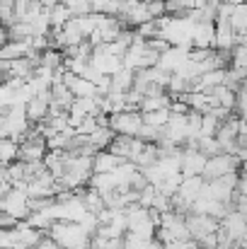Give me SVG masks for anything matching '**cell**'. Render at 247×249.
<instances>
[{
	"label": "cell",
	"instance_id": "1",
	"mask_svg": "<svg viewBox=\"0 0 247 249\" xmlns=\"http://www.w3.org/2000/svg\"><path fill=\"white\" fill-rule=\"evenodd\" d=\"M49 240L58 249H87L90 235L82 230L78 223H54L49 228Z\"/></svg>",
	"mask_w": 247,
	"mask_h": 249
},
{
	"label": "cell",
	"instance_id": "2",
	"mask_svg": "<svg viewBox=\"0 0 247 249\" xmlns=\"http://www.w3.org/2000/svg\"><path fill=\"white\" fill-rule=\"evenodd\" d=\"M141 126H143L141 111H119V114L107 116V128H109L114 136L136 138L138 131H141Z\"/></svg>",
	"mask_w": 247,
	"mask_h": 249
},
{
	"label": "cell",
	"instance_id": "3",
	"mask_svg": "<svg viewBox=\"0 0 247 249\" xmlns=\"http://www.w3.org/2000/svg\"><path fill=\"white\" fill-rule=\"evenodd\" d=\"M2 198V215H7V218H12V220H24L27 215H29V198H27V194L22 191V189H17V186H12L5 196H0Z\"/></svg>",
	"mask_w": 247,
	"mask_h": 249
},
{
	"label": "cell",
	"instance_id": "4",
	"mask_svg": "<svg viewBox=\"0 0 247 249\" xmlns=\"http://www.w3.org/2000/svg\"><path fill=\"white\" fill-rule=\"evenodd\" d=\"M240 165H243V162H240L235 155H226V153H221V155L206 158V165H204L201 177L211 181V179H218V177H226V174L240 172Z\"/></svg>",
	"mask_w": 247,
	"mask_h": 249
},
{
	"label": "cell",
	"instance_id": "5",
	"mask_svg": "<svg viewBox=\"0 0 247 249\" xmlns=\"http://www.w3.org/2000/svg\"><path fill=\"white\" fill-rule=\"evenodd\" d=\"M204 165H206V158L194 145H187L182 150V158H179V174L182 177H201Z\"/></svg>",
	"mask_w": 247,
	"mask_h": 249
},
{
	"label": "cell",
	"instance_id": "6",
	"mask_svg": "<svg viewBox=\"0 0 247 249\" xmlns=\"http://www.w3.org/2000/svg\"><path fill=\"white\" fill-rule=\"evenodd\" d=\"M49 107H51V99H49V89L32 97L27 104H24V116L29 124H41L46 116H49Z\"/></svg>",
	"mask_w": 247,
	"mask_h": 249
},
{
	"label": "cell",
	"instance_id": "7",
	"mask_svg": "<svg viewBox=\"0 0 247 249\" xmlns=\"http://www.w3.org/2000/svg\"><path fill=\"white\" fill-rule=\"evenodd\" d=\"M213 22H196L191 32V49L211 51L213 49Z\"/></svg>",
	"mask_w": 247,
	"mask_h": 249
},
{
	"label": "cell",
	"instance_id": "8",
	"mask_svg": "<svg viewBox=\"0 0 247 249\" xmlns=\"http://www.w3.org/2000/svg\"><path fill=\"white\" fill-rule=\"evenodd\" d=\"M124 160L112 155L109 150H99L92 155V174H107V172H114L116 167L121 165Z\"/></svg>",
	"mask_w": 247,
	"mask_h": 249
},
{
	"label": "cell",
	"instance_id": "9",
	"mask_svg": "<svg viewBox=\"0 0 247 249\" xmlns=\"http://www.w3.org/2000/svg\"><path fill=\"white\" fill-rule=\"evenodd\" d=\"M71 19V12H68V7L63 5V2H58V5H54L51 10H49V24H51V32H58V29H63V24Z\"/></svg>",
	"mask_w": 247,
	"mask_h": 249
},
{
	"label": "cell",
	"instance_id": "10",
	"mask_svg": "<svg viewBox=\"0 0 247 249\" xmlns=\"http://www.w3.org/2000/svg\"><path fill=\"white\" fill-rule=\"evenodd\" d=\"M17 141L12 138H0V167H7L17 162Z\"/></svg>",
	"mask_w": 247,
	"mask_h": 249
},
{
	"label": "cell",
	"instance_id": "11",
	"mask_svg": "<svg viewBox=\"0 0 247 249\" xmlns=\"http://www.w3.org/2000/svg\"><path fill=\"white\" fill-rule=\"evenodd\" d=\"M141 119H143V124H146V126L163 131L165 126H167V121H170V109H158V111H148V114H141Z\"/></svg>",
	"mask_w": 247,
	"mask_h": 249
},
{
	"label": "cell",
	"instance_id": "12",
	"mask_svg": "<svg viewBox=\"0 0 247 249\" xmlns=\"http://www.w3.org/2000/svg\"><path fill=\"white\" fill-rule=\"evenodd\" d=\"M10 181H7V174H5V167H0V196H5L10 191Z\"/></svg>",
	"mask_w": 247,
	"mask_h": 249
},
{
	"label": "cell",
	"instance_id": "13",
	"mask_svg": "<svg viewBox=\"0 0 247 249\" xmlns=\"http://www.w3.org/2000/svg\"><path fill=\"white\" fill-rule=\"evenodd\" d=\"M61 2H63V0H61Z\"/></svg>",
	"mask_w": 247,
	"mask_h": 249
}]
</instances>
